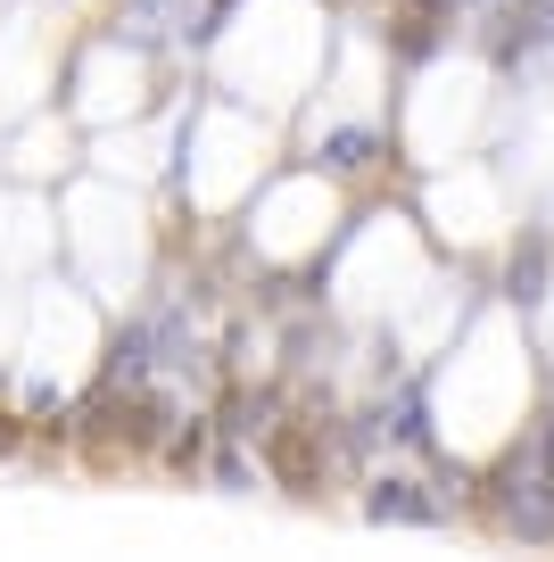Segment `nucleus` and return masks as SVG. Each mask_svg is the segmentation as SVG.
Listing matches in <instances>:
<instances>
[{
	"mask_svg": "<svg viewBox=\"0 0 554 562\" xmlns=\"http://www.w3.org/2000/svg\"><path fill=\"white\" fill-rule=\"evenodd\" d=\"M505 521L538 546L554 538V447H546V430L530 439V472H521V456L505 463Z\"/></svg>",
	"mask_w": 554,
	"mask_h": 562,
	"instance_id": "f257e3e1",
	"label": "nucleus"
},
{
	"mask_svg": "<svg viewBox=\"0 0 554 562\" xmlns=\"http://www.w3.org/2000/svg\"><path fill=\"white\" fill-rule=\"evenodd\" d=\"M265 472L290 496H314V480H323V422H265Z\"/></svg>",
	"mask_w": 554,
	"mask_h": 562,
	"instance_id": "f03ea898",
	"label": "nucleus"
},
{
	"mask_svg": "<svg viewBox=\"0 0 554 562\" xmlns=\"http://www.w3.org/2000/svg\"><path fill=\"white\" fill-rule=\"evenodd\" d=\"M364 513H373V521H439V505L422 496V480H373Z\"/></svg>",
	"mask_w": 554,
	"mask_h": 562,
	"instance_id": "7ed1b4c3",
	"label": "nucleus"
},
{
	"mask_svg": "<svg viewBox=\"0 0 554 562\" xmlns=\"http://www.w3.org/2000/svg\"><path fill=\"white\" fill-rule=\"evenodd\" d=\"M265 414H274V397H248V389L224 397V430L232 439H265Z\"/></svg>",
	"mask_w": 554,
	"mask_h": 562,
	"instance_id": "20e7f679",
	"label": "nucleus"
},
{
	"mask_svg": "<svg viewBox=\"0 0 554 562\" xmlns=\"http://www.w3.org/2000/svg\"><path fill=\"white\" fill-rule=\"evenodd\" d=\"M364 158H373V133H331L323 140V166H340V175H347V166H364Z\"/></svg>",
	"mask_w": 554,
	"mask_h": 562,
	"instance_id": "39448f33",
	"label": "nucleus"
},
{
	"mask_svg": "<svg viewBox=\"0 0 554 562\" xmlns=\"http://www.w3.org/2000/svg\"><path fill=\"white\" fill-rule=\"evenodd\" d=\"M166 456L182 463V472H199V456H208V430H199V422H191V430H174V439H166Z\"/></svg>",
	"mask_w": 554,
	"mask_h": 562,
	"instance_id": "423d86ee",
	"label": "nucleus"
},
{
	"mask_svg": "<svg viewBox=\"0 0 554 562\" xmlns=\"http://www.w3.org/2000/svg\"><path fill=\"white\" fill-rule=\"evenodd\" d=\"M25 439V430H18V422H9V414H0V456H9V447H18Z\"/></svg>",
	"mask_w": 554,
	"mask_h": 562,
	"instance_id": "0eeeda50",
	"label": "nucleus"
}]
</instances>
